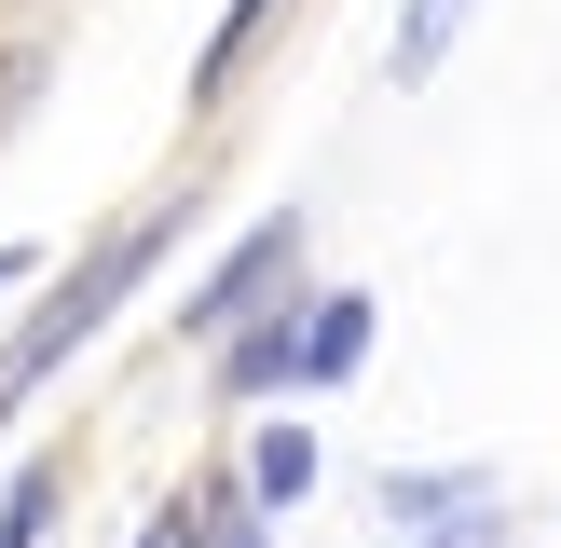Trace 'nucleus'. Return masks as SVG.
Here are the masks:
<instances>
[{"mask_svg": "<svg viewBox=\"0 0 561 548\" xmlns=\"http://www.w3.org/2000/svg\"><path fill=\"white\" fill-rule=\"evenodd\" d=\"M192 219H206V192H151V206H137V219H110V233H96V247H82V261H69V274H55V301H42V316H27V329H14V343H0V425H14V411H27V398H42V384H55V370H69V356H82V343H96V329H110V316H124V301H137V288H151V261H164V247H179V233H192Z\"/></svg>", "mask_w": 561, "mask_h": 548, "instance_id": "obj_1", "label": "nucleus"}, {"mask_svg": "<svg viewBox=\"0 0 561 548\" xmlns=\"http://www.w3.org/2000/svg\"><path fill=\"white\" fill-rule=\"evenodd\" d=\"M301 247H316V219L301 206H274V219H247L233 247H219V274L179 301V343H233L247 316H274V301H301Z\"/></svg>", "mask_w": 561, "mask_h": 548, "instance_id": "obj_2", "label": "nucleus"}, {"mask_svg": "<svg viewBox=\"0 0 561 548\" xmlns=\"http://www.w3.org/2000/svg\"><path fill=\"white\" fill-rule=\"evenodd\" d=\"M206 384H219V411L288 398V384H301V301H274V316H247L233 343H206Z\"/></svg>", "mask_w": 561, "mask_h": 548, "instance_id": "obj_3", "label": "nucleus"}, {"mask_svg": "<svg viewBox=\"0 0 561 548\" xmlns=\"http://www.w3.org/2000/svg\"><path fill=\"white\" fill-rule=\"evenodd\" d=\"M370 343H383V301L370 288H301V384H356L370 370Z\"/></svg>", "mask_w": 561, "mask_h": 548, "instance_id": "obj_4", "label": "nucleus"}, {"mask_svg": "<svg viewBox=\"0 0 561 548\" xmlns=\"http://www.w3.org/2000/svg\"><path fill=\"white\" fill-rule=\"evenodd\" d=\"M370 507L398 521V535H438V521L493 507V466H383V480H370Z\"/></svg>", "mask_w": 561, "mask_h": 548, "instance_id": "obj_5", "label": "nucleus"}, {"mask_svg": "<svg viewBox=\"0 0 561 548\" xmlns=\"http://www.w3.org/2000/svg\"><path fill=\"white\" fill-rule=\"evenodd\" d=\"M274 14H288V0H233V14L206 27V55H192V124H206V110H233V82H247V55L274 42Z\"/></svg>", "mask_w": 561, "mask_h": 548, "instance_id": "obj_6", "label": "nucleus"}, {"mask_svg": "<svg viewBox=\"0 0 561 548\" xmlns=\"http://www.w3.org/2000/svg\"><path fill=\"white\" fill-rule=\"evenodd\" d=\"M233 493H247V521L301 507V493H316V425H261V438H247V466H233Z\"/></svg>", "mask_w": 561, "mask_h": 548, "instance_id": "obj_7", "label": "nucleus"}, {"mask_svg": "<svg viewBox=\"0 0 561 548\" xmlns=\"http://www.w3.org/2000/svg\"><path fill=\"white\" fill-rule=\"evenodd\" d=\"M466 14H480V0H411L398 42H383V82H438V69H453V42H466Z\"/></svg>", "mask_w": 561, "mask_h": 548, "instance_id": "obj_8", "label": "nucleus"}, {"mask_svg": "<svg viewBox=\"0 0 561 548\" xmlns=\"http://www.w3.org/2000/svg\"><path fill=\"white\" fill-rule=\"evenodd\" d=\"M55 507H69V453H27V466H14V493H0V548H42V535H55Z\"/></svg>", "mask_w": 561, "mask_h": 548, "instance_id": "obj_9", "label": "nucleus"}, {"mask_svg": "<svg viewBox=\"0 0 561 548\" xmlns=\"http://www.w3.org/2000/svg\"><path fill=\"white\" fill-rule=\"evenodd\" d=\"M42 82H55V42H0V124L42 110Z\"/></svg>", "mask_w": 561, "mask_h": 548, "instance_id": "obj_10", "label": "nucleus"}, {"mask_svg": "<svg viewBox=\"0 0 561 548\" xmlns=\"http://www.w3.org/2000/svg\"><path fill=\"white\" fill-rule=\"evenodd\" d=\"M425 548H507V507H466V521H438Z\"/></svg>", "mask_w": 561, "mask_h": 548, "instance_id": "obj_11", "label": "nucleus"}, {"mask_svg": "<svg viewBox=\"0 0 561 548\" xmlns=\"http://www.w3.org/2000/svg\"><path fill=\"white\" fill-rule=\"evenodd\" d=\"M27 274H42V247H0V288H27Z\"/></svg>", "mask_w": 561, "mask_h": 548, "instance_id": "obj_12", "label": "nucleus"}, {"mask_svg": "<svg viewBox=\"0 0 561 548\" xmlns=\"http://www.w3.org/2000/svg\"><path fill=\"white\" fill-rule=\"evenodd\" d=\"M206 548H274V535H261V521H219V535H206Z\"/></svg>", "mask_w": 561, "mask_h": 548, "instance_id": "obj_13", "label": "nucleus"}]
</instances>
